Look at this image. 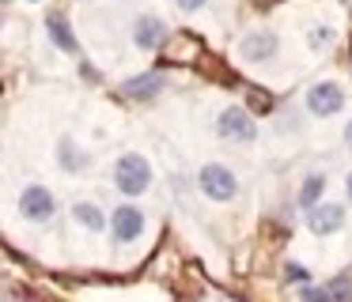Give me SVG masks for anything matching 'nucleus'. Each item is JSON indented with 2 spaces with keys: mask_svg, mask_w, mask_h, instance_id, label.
<instances>
[{
  "mask_svg": "<svg viewBox=\"0 0 352 302\" xmlns=\"http://www.w3.org/2000/svg\"><path fill=\"white\" fill-rule=\"evenodd\" d=\"M284 279H288V283H307V279H311V272L303 268V264H284Z\"/></svg>",
  "mask_w": 352,
  "mask_h": 302,
  "instance_id": "18",
  "label": "nucleus"
},
{
  "mask_svg": "<svg viewBox=\"0 0 352 302\" xmlns=\"http://www.w3.org/2000/svg\"><path fill=\"white\" fill-rule=\"evenodd\" d=\"M19 216H23L27 223H38V226H46L50 219L57 216V196L50 193L46 185H38V181H31V185H23V193H19Z\"/></svg>",
  "mask_w": 352,
  "mask_h": 302,
  "instance_id": "5",
  "label": "nucleus"
},
{
  "mask_svg": "<svg viewBox=\"0 0 352 302\" xmlns=\"http://www.w3.org/2000/svg\"><path fill=\"white\" fill-rule=\"evenodd\" d=\"M333 38H337V30L329 27V23H314V27L307 30V45H311L314 53L329 49V45H333Z\"/></svg>",
  "mask_w": 352,
  "mask_h": 302,
  "instance_id": "15",
  "label": "nucleus"
},
{
  "mask_svg": "<svg viewBox=\"0 0 352 302\" xmlns=\"http://www.w3.org/2000/svg\"><path fill=\"white\" fill-rule=\"evenodd\" d=\"M46 34L61 53H69V57L80 53V38H76V30H72V23L65 12H46Z\"/></svg>",
  "mask_w": 352,
  "mask_h": 302,
  "instance_id": "11",
  "label": "nucleus"
},
{
  "mask_svg": "<svg viewBox=\"0 0 352 302\" xmlns=\"http://www.w3.org/2000/svg\"><path fill=\"white\" fill-rule=\"evenodd\" d=\"M303 302H333L329 299V291H326V283L322 287H311V283H303V294H299Z\"/></svg>",
  "mask_w": 352,
  "mask_h": 302,
  "instance_id": "17",
  "label": "nucleus"
},
{
  "mask_svg": "<svg viewBox=\"0 0 352 302\" xmlns=\"http://www.w3.org/2000/svg\"><path fill=\"white\" fill-rule=\"evenodd\" d=\"M326 196V174H307L303 185H299V208H314V204Z\"/></svg>",
  "mask_w": 352,
  "mask_h": 302,
  "instance_id": "14",
  "label": "nucleus"
},
{
  "mask_svg": "<svg viewBox=\"0 0 352 302\" xmlns=\"http://www.w3.org/2000/svg\"><path fill=\"white\" fill-rule=\"evenodd\" d=\"M152 181H155V170H152V163H148V155H140V151H125V155H118L114 189L125 196V200L144 196L148 189H152Z\"/></svg>",
  "mask_w": 352,
  "mask_h": 302,
  "instance_id": "1",
  "label": "nucleus"
},
{
  "mask_svg": "<svg viewBox=\"0 0 352 302\" xmlns=\"http://www.w3.org/2000/svg\"><path fill=\"white\" fill-rule=\"evenodd\" d=\"M344 204H326L318 200L314 208H307V226H311V234H318V238H329V234H337L344 226Z\"/></svg>",
  "mask_w": 352,
  "mask_h": 302,
  "instance_id": "9",
  "label": "nucleus"
},
{
  "mask_svg": "<svg viewBox=\"0 0 352 302\" xmlns=\"http://www.w3.org/2000/svg\"><path fill=\"white\" fill-rule=\"evenodd\" d=\"M344 196H349V204H352V170L344 174Z\"/></svg>",
  "mask_w": 352,
  "mask_h": 302,
  "instance_id": "20",
  "label": "nucleus"
},
{
  "mask_svg": "<svg viewBox=\"0 0 352 302\" xmlns=\"http://www.w3.org/2000/svg\"><path fill=\"white\" fill-rule=\"evenodd\" d=\"M27 4H42V0H27Z\"/></svg>",
  "mask_w": 352,
  "mask_h": 302,
  "instance_id": "22",
  "label": "nucleus"
},
{
  "mask_svg": "<svg viewBox=\"0 0 352 302\" xmlns=\"http://www.w3.org/2000/svg\"><path fill=\"white\" fill-rule=\"evenodd\" d=\"M107 226H110V234H114V242L129 246V242H137L140 234H144V211H140V204L122 200V204H118V208L107 216Z\"/></svg>",
  "mask_w": 352,
  "mask_h": 302,
  "instance_id": "6",
  "label": "nucleus"
},
{
  "mask_svg": "<svg viewBox=\"0 0 352 302\" xmlns=\"http://www.w3.org/2000/svg\"><path fill=\"white\" fill-rule=\"evenodd\" d=\"M326 291L333 302H352V276H333L326 283Z\"/></svg>",
  "mask_w": 352,
  "mask_h": 302,
  "instance_id": "16",
  "label": "nucleus"
},
{
  "mask_svg": "<svg viewBox=\"0 0 352 302\" xmlns=\"http://www.w3.org/2000/svg\"><path fill=\"white\" fill-rule=\"evenodd\" d=\"M197 185H201V193L208 196V200H216V204H228V200H235L239 196V178H235V170H228V166H220V163H205L197 170Z\"/></svg>",
  "mask_w": 352,
  "mask_h": 302,
  "instance_id": "4",
  "label": "nucleus"
},
{
  "mask_svg": "<svg viewBox=\"0 0 352 302\" xmlns=\"http://www.w3.org/2000/svg\"><path fill=\"white\" fill-rule=\"evenodd\" d=\"M163 91H167V76L163 72H140V76H129V80L122 83V95L129 98V102H152Z\"/></svg>",
  "mask_w": 352,
  "mask_h": 302,
  "instance_id": "10",
  "label": "nucleus"
},
{
  "mask_svg": "<svg viewBox=\"0 0 352 302\" xmlns=\"http://www.w3.org/2000/svg\"><path fill=\"white\" fill-rule=\"evenodd\" d=\"M12 302H16V299H12Z\"/></svg>",
  "mask_w": 352,
  "mask_h": 302,
  "instance_id": "23",
  "label": "nucleus"
},
{
  "mask_svg": "<svg viewBox=\"0 0 352 302\" xmlns=\"http://www.w3.org/2000/svg\"><path fill=\"white\" fill-rule=\"evenodd\" d=\"M129 34H133V45H137L140 53H155V49H163V45H167L170 27L160 19V15L144 12V15H137V19H133Z\"/></svg>",
  "mask_w": 352,
  "mask_h": 302,
  "instance_id": "7",
  "label": "nucleus"
},
{
  "mask_svg": "<svg viewBox=\"0 0 352 302\" xmlns=\"http://www.w3.org/2000/svg\"><path fill=\"white\" fill-rule=\"evenodd\" d=\"M69 216H72V223H76V226H84V231H91V234L107 231V211H102L95 200H76L69 208Z\"/></svg>",
  "mask_w": 352,
  "mask_h": 302,
  "instance_id": "13",
  "label": "nucleus"
},
{
  "mask_svg": "<svg viewBox=\"0 0 352 302\" xmlns=\"http://www.w3.org/2000/svg\"><path fill=\"white\" fill-rule=\"evenodd\" d=\"M57 166H61L65 174H84L87 166H91V155H87L72 136H61V140H57Z\"/></svg>",
  "mask_w": 352,
  "mask_h": 302,
  "instance_id": "12",
  "label": "nucleus"
},
{
  "mask_svg": "<svg viewBox=\"0 0 352 302\" xmlns=\"http://www.w3.org/2000/svg\"><path fill=\"white\" fill-rule=\"evenodd\" d=\"M344 83H337V80H318V83H311L307 87V113L311 117H337V113L344 110Z\"/></svg>",
  "mask_w": 352,
  "mask_h": 302,
  "instance_id": "3",
  "label": "nucleus"
},
{
  "mask_svg": "<svg viewBox=\"0 0 352 302\" xmlns=\"http://www.w3.org/2000/svg\"><path fill=\"white\" fill-rule=\"evenodd\" d=\"M216 136L228 143H250L258 140V121L246 106H223L216 117Z\"/></svg>",
  "mask_w": 352,
  "mask_h": 302,
  "instance_id": "2",
  "label": "nucleus"
},
{
  "mask_svg": "<svg viewBox=\"0 0 352 302\" xmlns=\"http://www.w3.org/2000/svg\"><path fill=\"white\" fill-rule=\"evenodd\" d=\"M205 4H208V0H175V8H178V12H201Z\"/></svg>",
  "mask_w": 352,
  "mask_h": 302,
  "instance_id": "19",
  "label": "nucleus"
},
{
  "mask_svg": "<svg viewBox=\"0 0 352 302\" xmlns=\"http://www.w3.org/2000/svg\"><path fill=\"white\" fill-rule=\"evenodd\" d=\"M239 53H243V60H250V65H269V60L280 53V38H276V30H250V34H243V42H239Z\"/></svg>",
  "mask_w": 352,
  "mask_h": 302,
  "instance_id": "8",
  "label": "nucleus"
},
{
  "mask_svg": "<svg viewBox=\"0 0 352 302\" xmlns=\"http://www.w3.org/2000/svg\"><path fill=\"white\" fill-rule=\"evenodd\" d=\"M344 143L352 148V117H349V125H344Z\"/></svg>",
  "mask_w": 352,
  "mask_h": 302,
  "instance_id": "21",
  "label": "nucleus"
}]
</instances>
